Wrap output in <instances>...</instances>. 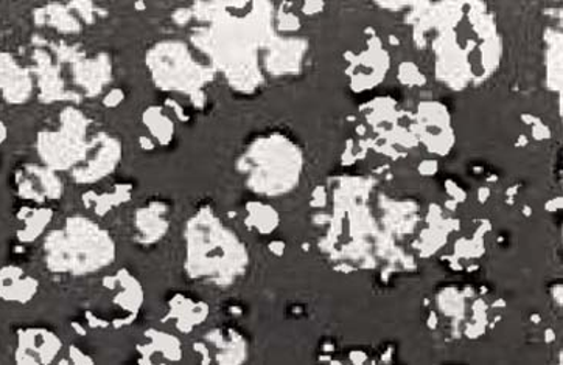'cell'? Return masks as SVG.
<instances>
[{"label":"cell","instance_id":"cell-12","mask_svg":"<svg viewBox=\"0 0 563 365\" xmlns=\"http://www.w3.org/2000/svg\"><path fill=\"white\" fill-rule=\"evenodd\" d=\"M74 80L86 96L97 97L112 78L110 56L100 54L92 58L75 59L73 66Z\"/></svg>","mask_w":563,"mask_h":365},{"label":"cell","instance_id":"cell-5","mask_svg":"<svg viewBox=\"0 0 563 365\" xmlns=\"http://www.w3.org/2000/svg\"><path fill=\"white\" fill-rule=\"evenodd\" d=\"M247 167V186L261 193H282L292 186L296 178L291 146L280 137L265 139L251 146L243 157Z\"/></svg>","mask_w":563,"mask_h":365},{"label":"cell","instance_id":"cell-22","mask_svg":"<svg viewBox=\"0 0 563 365\" xmlns=\"http://www.w3.org/2000/svg\"><path fill=\"white\" fill-rule=\"evenodd\" d=\"M123 99H125V93H123V90L114 89L111 90L107 97H104V104H107L108 108L119 107L120 101H123Z\"/></svg>","mask_w":563,"mask_h":365},{"label":"cell","instance_id":"cell-15","mask_svg":"<svg viewBox=\"0 0 563 365\" xmlns=\"http://www.w3.org/2000/svg\"><path fill=\"white\" fill-rule=\"evenodd\" d=\"M168 312L164 322H175L176 329L181 333H190L206 321L209 314L208 305L198 302L184 295H175L167 302Z\"/></svg>","mask_w":563,"mask_h":365},{"label":"cell","instance_id":"cell-7","mask_svg":"<svg viewBox=\"0 0 563 365\" xmlns=\"http://www.w3.org/2000/svg\"><path fill=\"white\" fill-rule=\"evenodd\" d=\"M14 187L19 198L44 204L63 198V180L54 169L41 165H24L14 173Z\"/></svg>","mask_w":563,"mask_h":365},{"label":"cell","instance_id":"cell-10","mask_svg":"<svg viewBox=\"0 0 563 365\" xmlns=\"http://www.w3.org/2000/svg\"><path fill=\"white\" fill-rule=\"evenodd\" d=\"M107 288L112 292V303L123 312V327L136 321L144 305V288L136 277L126 269H120L115 276L107 278Z\"/></svg>","mask_w":563,"mask_h":365},{"label":"cell","instance_id":"cell-20","mask_svg":"<svg viewBox=\"0 0 563 365\" xmlns=\"http://www.w3.org/2000/svg\"><path fill=\"white\" fill-rule=\"evenodd\" d=\"M37 21L51 25L63 33H77L81 30L80 18L74 16L73 11L58 5L36 11Z\"/></svg>","mask_w":563,"mask_h":365},{"label":"cell","instance_id":"cell-9","mask_svg":"<svg viewBox=\"0 0 563 365\" xmlns=\"http://www.w3.org/2000/svg\"><path fill=\"white\" fill-rule=\"evenodd\" d=\"M33 92V77L14 56L0 52V96L10 104H22Z\"/></svg>","mask_w":563,"mask_h":365},{"label":"cell","instance_id":"cell-2","mask_svg":"<svg viewBox=\"0 0 563 365\" xmlns=\"http://www.w3.org/2000/svg\"><path fill=\"white\" fill-rule=\"evenodd\" d=\"M44 255L51 273L81 277L111 266L118 250L111 233L96 221L70 217L62 229L48 233Z\"/></svg>","mask_w":563,"mask_h":365},{"label":"cell","instance_id":"cell-17","mask_svg":"<svg viewBox=\"0 0 563 365\" xmlns=\"http://www.w3.org/2000/svg\"><path fill=\"white\" fill-rule=\"evenodd\" d=\"M133 197V186L131 184H118L112 187L111 190L103 191V193H97V191H88L82 197V204L88 207L89 210L103 217L108 212H111L114 207L125 204Z\"/></svg>","mask_w":563,"mask_h":365},{"label":"cell","instance_id":"cell-1","mask_svg":"<svg viewBox=\"0 0 563 365\" xmlns=\"http://www.w3.org/2000/svg\"><path fill=\"white\" fill-rule=\"evenodd\" d=\"M186 269L191 280L231 285L245 270V247L234 233L221 224L209 207H201L189 218L184 231Z\"/></svg>","mask_w":563,"mask_h":365},{"label":"cell","instance_id":"cell-6","mask_svg":"<svg viewBox=\"0 0 563 365\" xmlns=\"http://www.w3.org/2000/svg\"><path fill=\"white\" fill-rule=\"evenodd\" d=\"M122 142L107 133L92 135L85 161L73 169L75 182L91 186L107 179L122 162Z\"/></svg>","mask_w":563,"mask_h":365},{"label":"cell","instance_id":"cell-23","mask_svg":"<svg viewBox=\"0 0 563 365\" xmlns=\"http://www.w3.org/2000/svg\"><path fill=\"white\" fill-rule=\"evenodd\" d=\"M75 356H80L82 357V353H81V350H77L75 347H70V357H75ZM86 360H75V363H78V364H92L93 361L91 360V357L89 356H85Z\"/></svg>","mask_w":563,"mask_h":365},{"label":"cell","instance_id":"cell-19","mask_svg":"<svg viewBox=\"0 0 563 365\" xmlns=\"http://www.w3.org/2000/svg\"><path fill=\"white\" fill-rule=\"evenodd\" d=\"M142 120H144L148 133L156 139L159 145H170L173 137H175V123L172 122L164 108L152 107L146 109Z\"/></svg>","mask_w":563,"mask_h":365},{"label":"cell","instance_id":"cell-8","mask_svg":"<svg viewBox=\"0 0 563 365\" xmlns=\"http://www.w3.org/2000/svg\"><path fill=\"white\" fill-rule=\"evenodd\" d=\"M62 339L47 329H24L18 331V347L14 357L18 364L46 365L54 363L62 352Z\"/></svg>","mask_w":563,"mask_h":365},{"label":"cell","instance_id":"cell-18","mask_svg":"<svg viewBox=\"0 0 563 365\" xmlns=\"http://www.w3.org/2000/svg\"><path fill=\"white\" fill-rule=\"evenodd\" d=\"M54 212L46 207L35 209V207H22L21 212L18 213V220L21 221L22 228L18 231V239L22 243H33L40 239L43 232L46 231L48 223H51Z\"/></svg>","mask_w":563,"mask_h":365},{"label":"cell","instance_id":"cell-4","mask_svg":"<svg viewBox=\"0 0 563 365\" xmlns=\"http://www.w3.org/2000/svg\"><path fill=\"white\" fill-rule=\"evenodd\" d=\"M91 123L80 109H63L59 112L58 128L37 134V154L44 165L54 172H73L80 165L91 145L88 134Z\"/></svg>","mask_w":563,"mask_h":365},{"label":"cell","instance_id":"cell-14","mask_svg":"<svg viewBox=\"0 0 563 365\" xmlns=\"http://www.w3.org/2000/svg\"><path fill=\"white\" fill-rule=\"evenodd\" d=\"M37 78H40L41 99L52 103L59 100H75L77 93L69 92L64 86L62 69L54 63L52 55L37 48L35 54Z\"/></svg>","mask_w":563,"mask_h":365},{"label":"cell","instance_id":"cell-16","mask_svg":"<svg viewBox=\"0 0 563 365\" xmlns=\"http://www.w3.org/2000/svg\"><path fill=\"white\" fill-rule=\"evenodd\" d=\"M145 338V344L137 347L142 364H157V357H161L159 363L181 361L183 347L178 338L157 330L146 331Z\"/></svg>","mask_w":563,"mask_h":365},{"label":"cell","instance_id":"cell-21","mask_svg":"<svg viewBox=\"0 0 563 365\" xmlns=\"http://www.w3.org/2000/svg\"><path fill=\"white\" fill-rule=\"evenodd\" d=\"M250 212V221L255 225V228L261 229V232L264 233L273 231L274 225H276V214L269 210V207L251 204Z\"/></svg>","mask_w":563,"mask_h":365},{"label":"cell","instance_id":"cell-3","mask_svg":"<svg viewBox=\"0 0 563 365\" xmlns=\"http://www.w3.org/2000/svg\"><path fill=\"white\" fill-rule=\"evenodd\" d=\"M146 66L157 88L165 92H179L197 99L206 82L212 78L208 67L191 55L183 41H163L150 48Z\"/></svg>","mask_w":563,"mask_h":365},{"label":"cell","instance_id":"cell-24","mask_svg":"<svg viewBox=\"0 0 563 365\" xmlns=\"http://www.w3.org/2000/svg\"><path fill=\"white\" fill-rule=\"evenodd\" d=\"M9 137V130H7L5 123L0 120V145Z\"/></svg>","mask_w":563,"mask_h":365},{"label":"cell","instance_id":"cell-13","mask_svg":"<svg viewBox=\"0 0 563 365\" xmlns=\"http://www.w3.org/2000/svg\"><path fill=\"white\" fill-rule=\"evenodd\" d=\"M40 291V281L22 267L9 265L0 269V299L5 302L25 305L32 302Z\"/></svg>","mask_w":563,"mask_h":365},{"label":"cell","instance_id":"cell-11","mask_svg":"<svg viewBox=\"0 0 563 365\" xmlns=\"http://www.w3.org/2000/svg\"><path fill=\"white\" fill-rule=\"evenodd\" d=\"M168 214H170V207L164 201H152L139 209L134 217L137 243L142 246L159 243L170 229Z\"/></svg>","mask_w":563,"mask_h":365}]
</instances>
